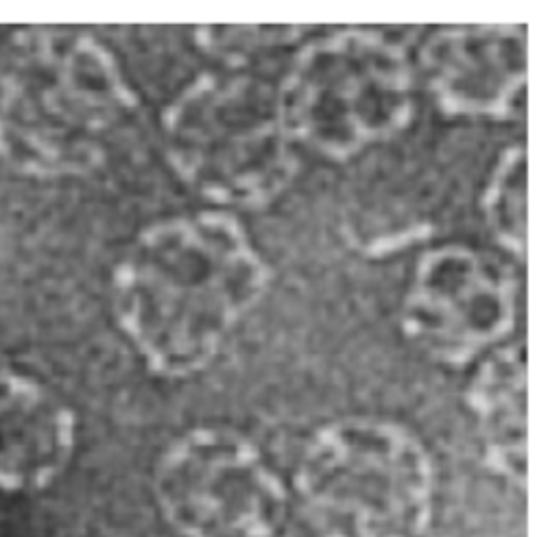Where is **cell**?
<instances>
[{
	"instance_id": "obj_1",
	"label": "cell",
	"mask_w": 559,
	"mask_h": 537,
	"mask_svg": "<svg viewBox=\"0 0 559 537\" xmlns=\"http://www.w3.org/2000/svg\"><path fill=\"white\" fill-rule=\"evenodd\" d=\"M269 266L221 212L166 218L124 249L111 275L120 330L162 378L203 371L264 297Z\"/></svg>"
},
{
	"instance_id": "obj_2",
	"label": "cell",
	"mask_w": 559,
	"mask_h": 537,
	"mask_svg": "<svg viewBox=\"0 0 559 537\" xmlns=\"http://www.w3.org/2000/svg\"><path fill=\"white\" fill-rule=\"evenodd\" d=\"M138 96L92 35L22 28L0 44V157L33 177H79L109 155Z\"/></svg>"
},
{
	"instance_id": "obj_3",
	"label": "cell",
	"mask_w": 559,
	"mask_h": 537,
	"mask_svg": "<svg viewBox=\"0 0 559 537\" xmlns=\"http://www.w3.org/2000/svg\"><path fill=\"white\" fill-rule=\"evenodd\" d=\"M435 465L408 428L343 417L306 441L293 496L314 537H421L435 513Z\"/></svg>"
},
{
	"instance_id": "obj_4",
	"label": "cell",
	"mask_w": 559,
	"mask_h": 537,
	"mask_svg": "<svg viewBox=\"0 0 559 537\" xmlns=\"http://www.w3.org/2000/svg\"><path fill=\"white\" fill-rule=\"evenodd\" d=\"M162 140L175 172L218 205H266L297 175L277 87L253 74H199L164 109Z\"/></svg>"
},
{
	"instance_id": "obj_5",
	"label": "cell",
	"mask_w": 559,
	"mask_h": 537,
	"mask_svg": "<svg viewBox=\"0 0 559 537\" xmlns=\"http://www.w3.org/2000/svg\"><path fill=\"white\" fill-rule=\"evenodd\" d=\"M275 87L290 138L332 159L393 138L413 116L404 50L365 28L306 44Z\"/></svg>"
},
{
	"instance_id": "obj_6",
	"label": "cell",
	"mask_w": 559,
	"mask_h": 537,
	"mask_svg": "<svg viewBox=\"0 0 559 537\" xmlns=\"http://www.w3.org/2000/svg\"><path fill=\"white\" fill-rule=\"evenodd\" d=\"M153 498L177 537H277L290 491L245 434L197 426L173 439L153 467Z\"/></svg>"
},
{
	"instance_id": "obj_7",
	"label": "cell",
	"mask_w": 559,
	"mask_h": 537,
	"mask_svg": "<svg viewBox=\"0 0 559 537\" xmlns=\"http://www.w3.org/2000/svg\"><path fill=\"white\" fill-rule=\"evenodd\" d=\"M402 330L430 358L463 365L500 343L515 323V277L493 255L443 244L415 266Z\"/></svg>"
},
{
	"instance_id": "obj_8",
	"label": "cell",
	"mask_w": 559,
	"mask_h": 537,
	"mask_svg": "<svg viewBox=\"0 0 559 537\" xmlns=\"http://www.w3.org/2000/svg\"><path fill=\"white\" fill-rule=\"evenodd\" d=\"M526 33L513 24L445 26L419 50L424 81L452 116H509L526 83Z\"/></svg>"
},
{
	"instance_id": "obj_9",
	"label": "cell",
	"mask_w": 559,
	"mask_h": 537,
	"mask_svg": "<svg viewBox=\"0 0 559 537\" xmlns=\"http://www.w3.org/2000/svg\"><path fill=\"white\" fill-rule=\"evenodd\" d=\"M76 415L33 375L0 369V500L55 485L76 450Z\"/></svg>"
},
{
	"instance_id": "obj_10",
	"label": "cell",
	"mask_w": 559,
	"mask_h": 537,
	"mask_svg": "<svg viewBox=\"0 0 559 537\" xmlns=\"http://www.w3.org/2000/svg\"><path fill=\"white\" fill-rule=\"evenodd\" d=\"M487 467L509 485L526 487V345L491 349L465 389Z\"/></svg>"
},
{
	"instance_id": "obj_11",
	"label": "cell",
	"mask_w": 559,
	"mask_h": 537,
	"mask_svg": "<svg viewBox=\"0 0 559 537\" xmlns=\"http://www.w3.org/2000/svg\"><path fill=\"white\" fill-rule=\"evenodd\" d=\"M483 214L493 238L515 258L526 253V148L507 146L487 179Z\"/></svg>"
},
{
	"instance_id": "obj_12",
	"label": "cell",
	"mask_w": 559,
	"mask_h": 537,
	"mask_svg": "<svg viewBox=\"0 0 559 537\" xmlns=\"http://www.w3.org/2000/svg\"><path fill=\"white\" fill-rule=\"evenodd\" d=\"M299 35L295 26H203L197 33L199 46L225 61H245L251 50L269 44L293 41Z\"/></svg>"
}]
</instances>
